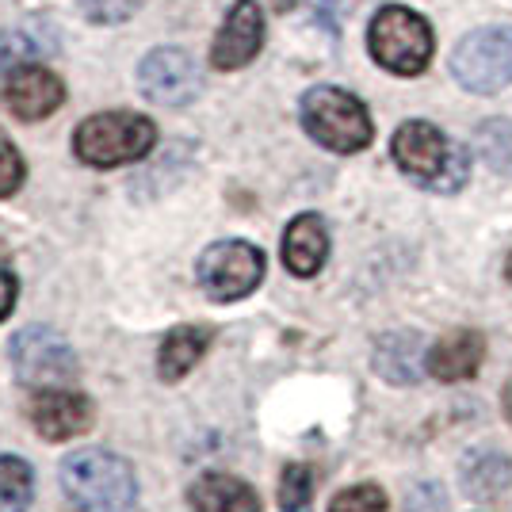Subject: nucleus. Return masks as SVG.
I'll return each instance as SVG.
<instances>
[{
	"label": "nucleus",
	"mask_w": 512,
	"mask_h": 512,
	"mask_svg": "<svg viewBox=\"0 0 512 512\" xmlns=\"http://www.w3.org/2000/svg\"><path fill=\"white\" fill-rule=\"evenodd\" d=\"M62 490L81 512H130L138 501V482L127 459L88 448L62 463Z\"/></svg>",
	"instance_id": "f257e3e1"
},
{
	"label": "nucleus",
	"mask_w": 512,
	"mask_h": 512,
	"mask_svg": "<svg viewBox=\"0 0 512 512\" xmlns=\"http://www.w3.org/2000/svg\"><path fill=\"white\" fill-rule=\"evenodd\" d=\"M394 161L398 169L413 176L421 188L432 192H459L467 184V153L448 142L432 123H406L394 134Z\"/></svg>",
	"instance_id": "f03ea898"
},
{
	"label": "nucleus",
	"mask_w": 512,
	"mask_h": 512,
	"mask_svg": "<svg viewBox=\"0 0 512 512\" xmlns=\"http://www.w3.org/2000/svg\"><path fill=\"white\" fill-rule=\"evenodd\" d=\"M153 138H157V130L150 119L130 115V111H107V115H92L77 127L73 150L92 169H115V165L146 157Z\"/></svg>",
	"instance_id": "7ed1b4c3"
},
{
	"label": "nucleus",
	"mask_w": 512,
	"mask_h": 512,
	"mask_svg": "<svg viewBox=\"0 0 512 512\" xmlns=\"http://www.w3.org/2000/svg\"><path fill=\"white\" fill-rule=\"evenodd\" d=\"M302 123L310 138L333 153H356L371 142L367 107L344 88H314L302 100Z\"/></svg>",
	"instance_id": "20e7f679"
},
{
	"label": "nucleus",
	"mask_w": 512,
	"mask_h": 512,
	"mask_svg": "<svg viewBox=\"0 0 512 512\" xmlns=\"http://www.w3.org/2000/svg\"><path fill=\"white\" fill-rule=\"evenodd\" d=\"M371 54L390 73L413 77L432 58V31L417 12H409L402 4H390L371 23Z\"/></svg>",
	"instance_id": "39448f33"
},
{
	"label": "nucleus",
	"mask_w": 512,
	"mask_h": 512,
	"mask_svg": "<svg viewBox=\"0 0 512 512\" xmlns=\"http://www.w3.org/2000/svg\"><path fill=\"white\" fill-rule=\"evenodd\" d=\"M451 69L459 85L482 96L512 85V27H486L467 35L451 58Z\"/></svg>",
	"instance_id": "423d86ee"
},
{
	"label": "nucleus",
	"mask_w": 512,
	"mask_h": 512,
	"mask_svg": "<svg viewBox=\"0 0 512 512\" xmlns=\"http://www.w3.org/2000/svg\"><path fill=\"white\" fill-rule=\"evenodd\" d=\"M195 276L214 302H237L253 295L264 279V253L249 241H218L199 256Z\"/></svg>",
	"instance_id": "0eeeda50"
},
{
	"label": "nucleus",
	"mask_w": 512,
	"mask_h": 512,
	"mask_svg": "<svg viewBox=\"0 0 512 512\" xmlns=\"http://www.w3.org/2000/svg\"><path fill=\"white\" fill-rule=\"evenodd\" d=\"M12 363L27 386H65L77 379V356L58 329L50 325H27L12 341Z\"/></svg>",
	"instance_id": "6e6552de"
},
{
	"label": "nucleus",
	"mask_w": 512,
	"mask_h": 512,
	"mask_svg": "<svg viewBox=\"0 0 512 512\" xmlns=\"http://www.w3.org/2000/svg\"><path fill=\"white\" fill-rule=\"evenodd\" d=\"M138 81L146 88L153 104H165V107H180V104H192L203 77H199V65L184 54V50H153L146 54V62L138 69Z\"/></svg>",
	"instance_id": "1a4fd4ad"
},
{
	"label": "nucleus",
	"mask_w": 512,
	"mask_h": 512,
	"mask_svg": "<svg viewBox=\"0 0 512 512\" xmlns=\"http://www.w3.org/2000/svg\"><path fill=\"white\" fill-rule=\"evenodd\" d=\"M27 417H31V425L39 428L46 440L58 444V440H73V436H81V432L92 428V402H88L85 394L65 390V386H50V390L31 398Z\"/></svg>",
	"instance_id": "9d476101"
},
{
	"label": "nucleus",
	"mask_w": 512,
	"mask_h": 512,
	"mask_svg": "<svg viewBox=\"0 0 512 512\" xmlns=\"http://www.w3.org/2000/svg\"><path fill=\"white\" fill-rule=\"evenodd\" d=\"M4 104L8 111L23 119V123H35V119H46L62 107L65 92L62 81L54 73H46L39 65H23V69H12V77L4 81Z\"/></svg>",
	"instance_id": "9b49d317"
},
{
	"label": "nucleus",
	"mask_w": 512,
	"mask_h": 512,
	"mask_svg": "<svg viewBox=\"0 0 512 512\" xmlns=\"http://www.w3.org/2000/svg\"><path fill=\"white\" fill-rule=\"evenodd\" d=\"M260 46H264V16L256 0H237L214 39L211 62L218 69H241L245 62H253Z\"/></svg>",
	"instance_id": "f8f14e48"
},
{
	"label": "nucleus",
	"mask_w": 512,
	"mask_h": 512,
	"mask_svg": "<svg viewBox=\"0 0 512 512\" xmlns=\"http://www.w3.org/2000/svg\"><path fill=\"white\" fill-rule=\"evenodd\" d=\"M482 360H486V341L470 329H459L428 348V375L440 383H467L478 375Z\"/></svg>",
	"instance_id": "ddd939ff"
},
{
	"label": "nucleus",
	"mask_w": 512,
	"mask_h": 512,
	"mask_svg": "<svg viewBox=\"0 0 512 512\" xmlns=\"http://www.w3.org/2000/svg\"><path fill=\"white\" fill-rule=\"evenodd\" d=\"M329 256V234H325V222L318 214H299L287 234H283V264L295 272V276H318L321 264Z\"/></svg>",
	"instance_id": "4468645a"
},
{
	"label": "nucleus",
	"mask_w": 512,
	"mask_h": 512,
	"mask_svg": "<svg viewBox=\"0 0 512 512\" xmlns=\"http://www.w3.org/2000/svg\"><path fill=\"white\" fill-rule=\"evenodd\" d=\"M188 497L195 512H260V497L253 486L222 470H207L203 478H195Z\"/></svg>",
	"instance_id": "2eb2a0df"
},
{
	"label": "nucleus",
	"mask_w": 512,
	"mask_h": 512,
	"mask_svg": "<svg viewBox=\"0 0 512 512\" xmlns=\"http://www.w3.org/2000/svg\"><path fill=\"white\" fill-rule=\"evenodd\" d=\"M58 50V35L50 23H20L0 31V69H23L50 58Z\"/></svg>",
	"instance_id": "dca6fc26"
},
{
	"label": "nucleus",
	"mask_w": 512,
	"mask_h": 512,
	"mask_svg": "<svg viewBox=\"0 0 512 512\" xmlns=\"http://www.w3.org/2000/svg\"><path fill=\"white\" fill-rule=\"evenodd\" d=\"M207 344H211V329H203V325H176L165 337V344H161V356H157L161 379L165 383H180L195 363L203 360Z\"/></svg>",
	"instance_id": "f3484780"
},
{
	"label": "nucleus",
	"mask_w": 512,
	"mask_h": 512,
	"mask_svg": "<svg viewBox=\"0 0 512 512\" xmlns=\"http://www.w3.org/2000/svg\"><path fill=\"white\" fill-rule=\"evenodd\" d=\"M31 486V467L23 459L0 455V512H27Z\"/></svg>",
	"instance_id": "a211bd4d"
},
{
	"label": "nucleus",
	"mask_w": 512,
	"mask_h": 512,
	"mask_svg": "<svg viewBox=\"0 0 512 512\" xmlns=\"http://www.w3.org/2000/svg\"><path fill=\"white\" fill-rule=\"evenodd\" d=\"M474 146L486 157V165L512 176V123H505V119L482 123V127L474 130Z\"/></svg>",
	"instance_id": "6ab92c4d"
},
{
	"label": "nucleus",
	"mask_w": 512,
	"mask_h": 512,
	"mask_svg": "<svg viewBox=\"0 0 512 512\" xmlns=\"http://www.w3.org/2000/svg\"><path fill=\"white\" fill-rule=\"evenodd\" d=\"M310 493H314V474L310 467H287L279 482V505L283 512H310Z\"/></svg>",
	"instance_id": "aec40b11"
},
{
	"label": "nucleus",
	"mask_w": 512,
	"mask_h": 512,
	"mask_svg": "<svg viewBox=\"0 0 512 512\" xmlns=\"http://www.w3.org/2000/svg\"><path fill=\"white\" fill-rule=\"evenodd\" d=\"M329 512H386V493L379 486H352L333 497Z\"/></svg>",
	"instance_id": "412c9836"
},
{
	"label": "nucleus",
	"mask_w": 512,
	"mask_h": 512,
	"mask_svg": "<svg viewBox=\"0 0 512 512\" xmlns=\"http://www.w3.org/2000/svg\"><path fill=\"white\" fill-rule=\"evenodd\" d=\"M23 184V161L16 146L0 134V195H12Z\"/></svg>",
	"instance_id": "4be33fe9"
},
{
	"label": "nucleus",
	"mask_w": 512,
	"mask_h": 512,
	"mask_svg": "<svg viewBox=\"0 0 512 512\" xmlns=\"http://www.w3.org/2000/svg\"><path fill=\"white\" fill-rule=\"evenodd\" d=\"M88 12V20L96 23H119L127 20V16H134V8L142 4V0H81Z\"/></svg>",
	"instance_id": "5701e85b"
},
{
	"label": "nucleus",
	"mask_w": 512,
	"mask_h": 512,
	"mask_svg": "<svg viewBox=\"0 0 512 512\" xmlns=\"http://www.w3.org/2000/svg\"><path fill=\"white\" fill-rule=\"evenodd\" d=\"M12 306H16V276L0 264V318H8Z\"/></svg>",
	"instance_id": "b1692460"
},
{
	"label": "nucleus",
	"mask_w": 512,
	"mask_h": 512,
	"mask_svg": "<svg viewBox=\"0 0 512 512\" xmlns=\"http://www.w3.org/2000/svg\"><path fill=\"white\" fill-rule=\"evenodd\" d=\"M505 417H509V425H512V383L505 386Z\"/></svg>",
	"instance_id": "393cba45"
},
{
	"label": "nucleus",
	"mask_w": 512,
	"mask_h": 512,
	"mask_svg": "<svg viewBox=\"0 0 512 512\" xmlns=\"http://www.w3.org/2000/svg\"><path fill=\"white\" fill-rule=\"evenodd\" d=\"M291 4H295V0H276V8H279V12H287Z\"/></svg>",
	"instance_id": "a878e982"
},
{
	"label": "nucleus",
	"mask_w": 512,
	"mask_h": 512,
	"mask_svg": "<svg viewBox=\"0 0 512 512\" xmlns=\"http://www.w3.org/2000/svg\"><path fill=\"white\" fill-rule=\"evenodd\" d=\"M505 276H509V283H512V253H509V264H505Z\"/></svg>",
	"instance_id": "bb28decb"
}]
</instances>
